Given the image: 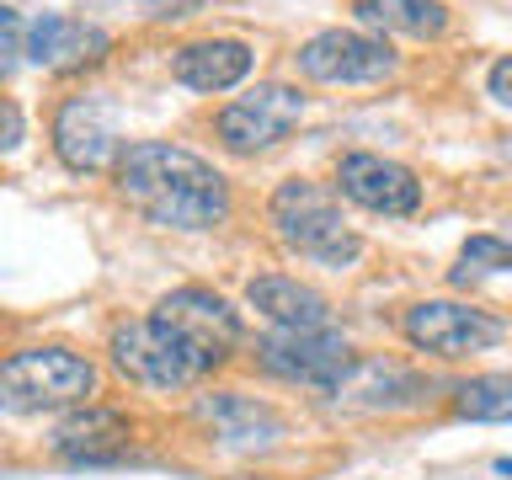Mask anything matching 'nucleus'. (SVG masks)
I'll return each mask as SVG.
<instances>
[{"label":"nucleus","instance_id":"nucleus-5","mask_svg":"<svg viewBox=\"0 0 512 480\" xmlns=\"http://www.w3.org/2000/svg\"><path fill=\"white\" fill-rule=\"evenodd\" d=\"M150 320H160V326H166L176 342H182L192 358L208 368V374L230 363L235 352H240V342H246V326H240L235 304L224 299V294H214V288H198V283L160 294Z\"/></svg>","mask_w":512,"mask_h":480},{"label":"nucleus","instance_id":"nucleus-22","mask_svg":"<svg viewBox=\"0 0 512 480\" xmlns=\"http://www.w3.org/2000/svg\"><path fill=\"white\" fill-rule=\"evenodd\" d=\"M22 139H27V118H22V107H16L11 96H0V155H11Z\"/></svg>","mask_w":512,"mask_h":480},{"label":"nucleus","instance_id":"nucleus-2","mask_svg":"<svg viewBox=\"0 0 512 480\" xmlns=\"http://www.w3.org/2000/svg\"><path fill=\"white\" fill-rule=\"evenodd\" d=\"M267 224L278 235V246L310 267L342 272L363 256V235L347 224L342 198L326 182H310V176H288V182L272 187Z\"/></svg>","mask_w":512,"mask_h":480},{"label":"nucleus","instance_id":"nucleus-1","mask_svg":"<svg viewBox=\"0 0 512 480\" xmlns=\"http://www.w3.org/2000/svg\"><path fill=\"white\" fill-rule=\"evenodd\" d=\"M112 192L155 230L203 235L230 219V182L214 160L171 139H134L112 155Z\"/></svg>","mask_w":512,"mask_h":480},{"label":"nucleus","instance_id":"nucleus-16","mask_svg":"<svg viewBox=\"0 0 512 480\" xmlns=\"http://www.w3.org/2000/svg\"><path fill=\"white\" fill-rule=\"evenodd\" d=\"M246 304L262 320H272V331H326L331 326V299L310 283L288 278V272H262V278H251Z\"/></svg>","mask_w":512,"mask_h":480},{"label":"nucleus","instance_id":"nucleus-9","mask_svg":"<svg viewBox=\"0 0 512 480\" xmlns=\"http://www.w3.org/2000/svg\"><path fill=\"white\" fill-rule=\"evenodd\" d=\"M251 358L262 374L283 379V384H304V390H320L326 395L336 379H342V368L358 358V352L347 347L342 331H267L256 336Z\"/></svg>","mask_w":512,"mask_h":480},{"label":"nucleus","instance_id":"nucleus-4","mask_svg":"<svg viewBox=\"0 0 512 480\" xmlns=\"http://www.w3.org/2000/svg\"><path fill=\"white\" fill-rule=\"evenodd\" d=\"M304 123V91L288 80H256L214 112V139L230 155H267Z\"/></svg>","mask_w":512,"mask_h":480},{"label":"nucleus","instance_id":"nucleus-8","mask_svg":"<svg viewBox=\"0 0 512 480\" xmlns=\"http://www.w3.org/2000/svg\"><path fill=\"white\" fill-rule=\"evenodd\" d=\"M107 352H112V368H118L123 379L144 384V390H187V384L208 379V368L150 315L123 320V326L112 331Z\"/></svg>","mask_w":512,"mask_h":480},{"label":"nucleus","instance_id":"nucleus-12","mask_svg":"<svg viewBox=\"0 0 512 480\" xmlns=\"http://www.w3.org/2000/svg\"><path fill=\"white\" fill-rule=\"evenodd\" d=\"M22 54L48 75H75V70H91L112 54V38L86 16H70V11H43L38 22L22 27Z\"/></svg>","mask_w":512,"mask_h":480},{"label":"nucleus","instance_id":"nucleus-18","mask_svg":"<svg viewBox=\"0 0 512 480\" xmlns=\"http://www.w3.org/2000/svg\"><path fill=\"white\" fill-rule=\"evenodd\" d=\"M352 16H358L363 32L374 38H416V43H432L448 32V11L443 0H352Z\"/></svg>","mask_w":512,"mask_h":480},{"label":"nucleus","instance_id":"nucleus-3","mask_svg":"<svg viewBox=\"0 0 512 480\" xmlns=\"http://www.w3.org/2000/svg\"><path fill=\"white\" fill-rule=\"evenodd\" d=\"M96 363L86 352L64 347V342H38V347H16L0 358V411L16 416H54L70 406H86L96 395Z\"/></svg>","mask_w":512,"mask_h":480},{"label":"nucleus","instance_id":"nucleus-11","mask_svg":"<svg viewBox=\"0 0 512 480\" xmlns=\"http://www.w3.org/2000/svg\"><path fill=\"white\" fill-rule=\"evenodd\" d=\"M336 198L368 208V214L384 219H411L422 208V182H416L411 166L379 155V150H347L336 155Z\"/></svg>","mask_w":512,"mask_h":480},{"label":"nucleus","instance_id":"nucleus-7","mask_svg":"<svg viewBox=\"0 0 512 480\" xmlns=\"http://www.w3.org/2000/svg\"><path fill=\"white\" fill-rule=\"evenodd\" d=\"M294 70L315 86H374V80H390L400 70V59L390 43L363 27H326L299 43Z\"/></svg>","mask_w":512,"mask_h":480},{"label":"nucleus","instance_id":"nucleus-20","mask_svg":"<svg viewBox=\"0 0 512 480\" xmlns=\"http://www.w3.org/2000/svg\"><path fill=\"white\" fill-rule=\"evenodd\" d=\"M512 267V251L502 235H470L459 251V267H454V283H470V278H496V272Z\"/></svg>","mask_w":512,"mask_h":480},{"label":"nucleus","instance_id":"nucleus-17","mask_svg":"<svg viewBox=\"0 0 512 480\" xmlns=\"http://www.w3.org/2000/svg\"><path fill=\"white\" fill-rule=\"evenodd\" d=\"M198 416L224 448H246V454L283 438V416L272 406H262V400H251V395H235V390H219V395L198 400Z\"/></svg>","mask_w":512,"mask_h":480},{"label":"nucleus","instance_id":"nucleus-14","mask_svg":"<svg viewBox=\"0 0 512 480\" xmlns=\"http://www.w3.org/2000/svg\"><path fill=\"white\" fill-rule=\"evenodd\" d=\"M427 390L432 384L395 358H352L326 395L352 411H411L427 400Z\"/></svg>","mask_w":512,"mask_h":480},{"label":"nucleus","instance_id":"nucleus-10","mask_svg":"<svg viewBox=\"0 0 512 480\" xmlns=\"http://www.w3.org/2000/svg\"><path fill=\"white\" fill-rule=\"evenodd\" d=\"M123 150L118 139V112L102 91H75L54 107V155L64 171L96 176L112 166V155Z\"/></svg>","mask_w":512,"mask_h":480},{"label":"nucleus","instance_id":"nucleus-19","mask_svg":"<svg viewBox=\"0 0 512 480\" xmlns=\"http://www.w3.org/2000/svg\"><path fill=\"white\" fill-rule=\"evenodd\" d=\"M454 416L459 422H507L512 416V379L507 374H480L454 390Z\"/></svg>","mask_w":512,"mask_h":480},{"label":"nucleus","instance_id":"nucleus-6","mask_svg":"<svg viewBox=\"0 0 512 480\" xmlns=\"http://www.w3.org/2000/svg\"><path fill=\"white\" fill-rule=\"evenodd\" d=\"M400 336L427 358L459 363V358H475V352H491L507 336V326L470 299H422L400 315Z\"/></svg>","mask_w":512,"mask_h":480},{"label":"nucleus","instance_id":"nucleus-13","mask_svg":"<svg viewBox=\"0 0 512 480\" xmlns=\"http://www.w3.org/2000/svg\"><path fill=\"white\" fill-rule=\"evenodd\" d=\"M48 448L64 464H112L134 448V416L118 406H102V400H86V406H70L54 422Z\"/></svg>","mask_w":512,"mask_h":480},{"label":"nucleus","instance_id":"nucleus-23","mask_svg":"<svg viewBox=\"0 0 512 480\" xmlns=\"http://www.w3.org/2000/svg\"><path fill=\"white\" fill-rule=\"evenodd\" d=\"M491 102L496 107H512V59L507 54L491 64Z\"/></svg>","mask_w":512,"mask_h":480},{"label":"nucleus","instance_id":"nucleus-15","mask_svg":"<svg viewBox=\"0 0 512 480\" xmlns=\"http://www.w3.org/2000/svg\"><path fill=\"white\" fill-rule=\"evenodd\" d=\"M251 70H256V48L246 38H192L171 48V80L203 96L235 91Z\"/></svg>","mask_w":512,"mask_h":480},{"label":"nucleus","instance_id":"nucleus-21","mask_svg":"<svg viewBox=\"0 0 512 480\" xmlns=\"http://www.w3.org/2000/svg\"><path fill=\"white\" fill-rule=\"evenodd\" d=\"M22 27H27V22L6 6V0H0V75L16 64V54H22Z\"/></svg>","mask_w":512,"mask_h":480}]
</instances>
